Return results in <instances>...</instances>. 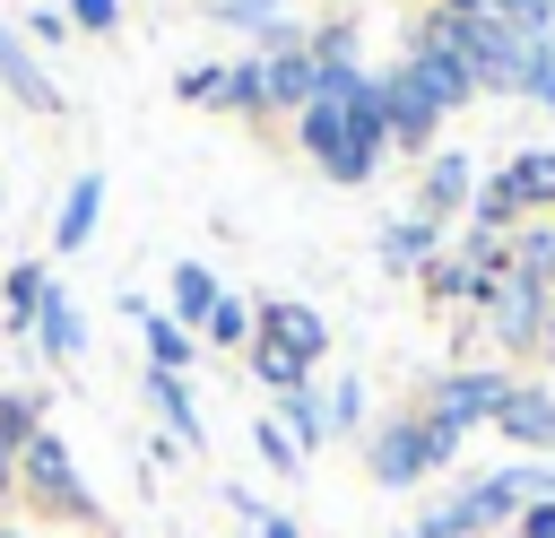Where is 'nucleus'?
I'll use <instances>...</instances> for the list:
<instances>
[{"instance_id":"nucleus-18","label":"nucleus","mask_w":555,"mask_h":538,"mask_svg":"<svg viewBox=\"0 0 555 538\" xmlns=\"http://www.w3.org/2000/svg\"><path fill=\"white\" fill-rule=\"evenodd\" d=\"M95 217H104V174H78L69 200H61V217H52V243H61V252H87Z\"/></svg>"},{"instance_id":"nucleus-22","label":"nucleus","mask_w":555,"mask_h":538,"mask_svg":"<svg viewBox=\"0 0 555 538\" xmlns=\"http://www.w3.org/2000/svg\"><path fill=\"white\" fill-rule=\"evenodd\" d=\"M43 286H52V278H43V260H17V269L0 278V321H9V330H35V304H43Z\"/></svg>"},{"instance_id":"nucleus-32","label":"nucleus","mask_w":555,"mask_h":538,"mask_svg":"<svg viewBox=\"0 0 555 538\" xmlns=\"http://www.w3.org/2000/svg\"><path fill=\"white\" fill-rule=\"evenodd\" d=\"M173 95H182V104H225V61H199V69H182V78H173Z\"/></svg>"},{"instance_id":"nucleus-33","label":"nucleus","mask_w":555,"mask_h":538,"mask_svg":"<svg viewBox=\"0 0 555 538\" xmlns=\"http://www.w3.org/2000/svg\"><path fill=\"white\" fill-rule=\"evenodd\" d=\"M69 26H87V35H113V26H121V0H69Z\"/></svg>"},{"instance_id":"nucleus-36","label":"nucleus","mask_w":555,"mask_h":538,"mask_svg":"<svg viewBox=\"0 0 555 538\" xmlns=\"http://www.w3.org/2000/svg\"><path fill=\"white\" fill-rule=\"evenodd\" d=\"M512 538H555V503H529V512L512 521Z\"/></svg>"},{"instance_id":"nucleus-23","label":"nucleus","mask_w":555,"mask_h":538,"mask_svg":"<svg viewBox=\"0 0 555 538\" xmlns=\"http://www.w3.org/2000/svg\"><path fill=\"white\" fill-rule=\"evenodd\" d=\"M243 356H251V382H260V390H278V399H286V390H312V382H304V373H312L304 356H286V347H269V338H251Z\"/></svg>"},{"instance_id":"nucleus-41","label":"nucleus","mask_w":555,"mask_h":538,"mask_svg":"<svg viewBox=\"0 0 555 538\" xmlns=\"http://www.w3.org/2000/svg\"><path fill=\"white\" fill-rule=\"evenodd\" d=\"M399 538H416V529H399Z\"/></svg>"},{"instance_id":"nucleus-19","label":"nucleus","mask_w":555,"mask_h":538,"mask_svg":"<svg viewBox=\"0 0 555 538\" xmlns=\"http://www.w3.org/2000/svg\"><path fill=\"white\" fill-rule=\"evenodd\" d=\"M139 390H147V408L173 425V443H208V425H199V408H191V390H182V373H139Z\"/></svg>"},{"instance_id":"nucleus-3","label":"nucleus","mask_w":555,"mask_h":538,"mask_svg":"<svg viewBox=\"0 0 555 538\" xmlns=\"http://www.w3.org/2000/svg\"><path fill=\"white\" fill-rule=\"evenodd\" d=\"M503 399H512V373H503V364H451V373H434V382H425V417H442L451 434L494 425V417H503Z\"/></svg>"},{"instance_id":"nucleus-42","label":"nucleus","mask_w":555,"mask_h":538,"mask_svg":"<svg viewBox=\"0 0 555 538\" xmlns=\"http://www.w3.org/2000/svg\"><path fill=\"white\" fill-rule=\"evenodd\" d=\"M503 538H512V529H503Z\"/></svg>"},{"instance_id":"nucleus-16","label":"nucleus","mask_w":555,"mask_h":538,"mask_svg":"<svg viewBox=\"0 0 555 538\" xmlns=\"http://www.w3.org/2000/svg\"><path fill=\"white\" fill-rule=\"evenodd\" d=\"M382 104H390V148H425V139L442 130V113L408 87V69H390V78H382Z\"/></svg>"},{"instance_id":"nucleus-39","label":"nucleus","mask_w":555,"mask_h":538,"mask_svg":"<svg viewBox=\"0 0 555 538\" xmlns=\"http://www.w3.org/2000/svg\"><path fill=\"white\" fill-rule=\"evenodd\" d=\"M416 9H451V17H486V0H416Z\"/></svg>"},{"instance_id":"nucleus-6","label":"nucleus","mask_w":555,"mask_h":538,"mask_svg":"<svg viewBox=\"0 0 555 538\" xmlns=\"http://www.w3.org/2000/svg\"><path fill=\"white\" fill-rule=\"evenodd\" d=\"M0 87H9V104H26V113H61V87H52V69L35 61V43H26L17 26H0Z\"/></svg>"},{"instance_id":"nucleus-4","label":"nucleus","mask_w":555,"mask_h":538,"mask_svg":"<svg viewBox=\"0 0 555 538\" xmlns=\"http://www.w3.org/2000/svg\"><path fill=\"white\" fill-rule=\"evenodd\" d=\"M529 52H538V35H520V26H503V17H477V26H468V78H477V95H520Z\"/></svg>"},{"instance_id":"nucleus-13","label":"nucleus","mask_w":555,"mask_h":538,"mask_svg":"<svg viewBox=\"0 0 555 538\" xmlns=\"http://www.w3.org/2000/svg\"><path fill=\"white\" fill-rule=\"evenodd\" d=\"M520 451H555V390H538V382H512V399H503V417H494Z\"/></svg>"},{"instance_id":"nucleus-38","label":"nucleus","mask_w":555,"mask_h":538,"mask_svg":"<svg viewBox=\"0 0 555 538\" xmlns=\"http://www.w3.org/2000/svg\"><path fill=\"white\" fill-rule=\"evenodd\" d=\"M9 495H17V451L0 443V503H9Z\"/></svg>"},{"instance_id":"nucleus-30","label":"nucleus","mask_w":555,"mask_h":538,"mask_svg":"<svg viewBox=\"0 0 555 538\" xmlns=\"http://www.w3.org/2000/svg\"><path fill=\"white\" fill-rule=\"evenodd\" d=\"M225 113H269V95H260V61H225Z\"/></svg>"},{"instance_id":"nucleus-14","label":"nucleus","mask_w":555,"mask_h":538,"mask_svg":"<svg viewBox=\"0 0 555 538\" xmlns=\"http://www.w3.org/2000/svg\"><path fill=\"white\" fill-rule=\"evenodd\" d=\"M460 512H477V521H486V538H494V529H512V521L529 512V495H520V477H512V469H486V477H468V486H460Z\"/></svg>"},{"instance_id":"nucleus-35","label":"nucleus","mask_w":555,"mask_h":538,"mask_svg":"<svg viewBox=\"0 0 555 538\" xmlns=\"http://www.w3.org/2000/svg\"><path fill=\"white\" fill-rule=\"evenodd\" d=\"M61 35H69V9H35L26 17V43H61Z\"/></svg>"},{"instance_id":"nucleus-26","label":"nucleus","mask_w":555,"mask_h":538,"mask_svg":"<svg viewBox=\"0 0 555 538\" xmlns=\"http://www.w3.org/2000/svg\"><path fill=\"white\" fill-rule=\"evenodd\" d=\"M35 434H43V399H35V390H0V443L26 451Z\"/></svg>"},{"instance_id":"nucleus-28","label":"nucleus","mask_w":555,"mask_h":538,"mask_svg":"<svg viewBox=\"0 0 555 538\" xmlns=\"http://www.w3.org/2000/svg\"><path fill=\"white\" fill-rule=\"evenodd\" d=\"M321 417H330V443H338V434H356V425H364V382H356V373H338V382L321 390Z\"/></svg>"},{"instance_id":"nucleus-11","label":"nucleus","mask_w":555,"mask_h":538,"mask_svg":"<svg viewBox=\"0 0 555 538\" xmlns=\"http://www.w3.org/2000/svg\"><path fill=\"white\" fill-rule=\"evenodd\" d=\"M373 252H382V269H399V278H425V269L442 260V226H434V217H390Z\"/></svg>"},{"instance_id":"nucleus-31","label":"nucleus","mask_w":555,"mask_h":538,"mask_svg":"<svg viewBox=\"0 0 555 538\" xmlns=\"http://www.w3.org/2000/svg\"><path fill=\"white\" fill-rule=\"evenodd\" d=\"M416 538H486V521H477V512H460V495H451V503H434V512L416 521Z\"/></svg>"},{"instance_id":"nucleus-8","label":"nucleus","mask_w":555,"mask_h":538,"mask_svg":"<svg viewBox=\"0 0 555 538\" xmlns=\"http://www.w3.org/2000/svg\"><path fill=\"white\" fill-rule=\"evenodd\" d=\"M494 278H503V260H477V252H442V260H434L416 286H425L434 304H468V312H477V304L494 295Z\"/></svg>"},{"instance_id":"nucleus-37","label":"nucleus","mask_w":555,"mask_h":538,"mask_svg":"<svg viewBox=\"0 0 555 538\" xmlns=\"http://www.w3.org/2000/svg\"><path fill=\"white\" fill-rule=\"evenodd\" d=\"M260 538H304V529H295L286 512H260Z\"/></svg>"},{"instance_id":"nucleus-5","label":"nucleus","mask_w":555,"mask_h":538,"mask_svg":"<svg viewBox=\"0 0 555 538\" xmlns=\"http://www.w3.org/2000/svg\"><path fill=\"white\" fill-rule=\"evenodd\" d=\"M251 312H260L251 338H269V347H286V356H304V364L330 347V321H321L312 304H295V295H269V304H251Z\"/></svg>"},{"instance_id":"nucleus-20","label":"nucleus","mask_w":555,"mask_h":538,"mask_svg":"<svg viewBox=\"0 0 555 538\" xmlns=\"http://www.w3.org/2000/svg\"><path fill=\"white\" fill-rule=\"evenodd\" d=\"M217 295H225V286H217V269H208V260H182V269H173V321H182L191 338L208 330V312H217Z\"/></svg>"},{"instance_id":"nucleus-10","label":"nucleus","mask_w":555,"mask_h":538,"mask_svg":"<svg viewBox=\"0 0 555 538\" xmlns=\"http://www.w3.org/2000/svg\"><path fill=\"white\" fill-rule=\"evenodd\" d=\"M494 191H503L520 217H555V148H520V156L494 174Z\"/></svg>"},{"instance_id":"nucleus-24","label":"nucleus","mask_w":555,"mask_h":538,"mask_svg":"<svg viewBox=\"0 0 555 538\" xmlns=\"http://www.w3.org/2000/svg\"><path fill=\"white\" fill-rule=\"evenodd\" d=\"M191 356H199V338H191L173 312H147V364H156V373H182Z\"/></svg>"},{"instance_id":"nucleus-40","label":"nucleus","mask_w":555,"mask_h":538,"mask_svg":"<svg viewBox=\"0 0 555 538\" xmlns=\"http://www.w3.org/2000/svg\"><path fill=\"white\" fill-rule=\"evenodd\" d=\"M0 538H26V529H9V521H0Z\"/></svg>"},{"instance_id":"nucleus-12","label":"nucleus","mask_w":555,"mask_h":538,"mask_svg":"<svg viewBox=\"0 0 555 538\" xmlns=\"http://www.w3.org/2000/svg\"><path fill=\"white\" fill-rule=\"evenodd\" d=\"M312 43H278V52H260V95L269 104H286V113H304L312 104Z\"/></svg>"},{"instance_id":"nucleus-15","label":"nucleus","mask_w":555,"mask_h":538,"mask_svg":"<svg viewBox=\"0 0 555 538\" xmlns=\"http://www.w3.org/2000/svg\"><path fill=\"white\" fill-rule=\"evenodd\" d=\"M503 269L555 295V217H520V226H512V243H503Z\"/></svg>"},{"instance_id":"nucleus-25","label":"nucleus","mask_w":555,"mask_h":538,"mask_svg":"<svg viewBox=\"0 0 555 538\" xmlns=\"http://www.w3.org/2000/svg\"><path fill=\"white\" fill-rule=\"evenodd\" d=\"M278 425L295 434V451H312V443H330V417H321V390H286V399H278Z\"/></svg>"},{"instance_id":"nucleus-2","label":"nucleus","mask_w":555,"mask_h":538,"mask_svg":"<svg viewBox=\"0 0 555 538\" xmlns=\"http://www.w3.org/2000/svg\"><path fill=\"white\" fill-rule=\"evenodd\" d=\"M477 338H494V347H512V356L546 347V338H555V295L503 269V278H494V295L477 304Z\"/></svg>"},{"instance_id":"nucleus-9","label":"nucleus","mask_w":555,"mask_h":538,"mask_svg":"<svg viewBox=\"0 0 555 538\" xmlns=\"http://www.w3.org/2000/svg\"><path fill=\"white\" fill-rule=\"evenodd\" d=\"M468 200H477V165H468L460 148H442V156L425 165V182H416V217H434V226H442V217H460Z\"/></svg>"},{"instance_id":"nucleus-1","label":"nucleus","mask_w":555,"mask_h":538,"mask_svg":"<svg viewBox=\"0 0 555 538\" xmlns=\"http://www.w3.org/2000/svg\"><path fill=\"white\" fill-rule=\"evenodd\" d=\"M460 451V434L442 425V417H425V408H408V417H390L382 434H373V451H364V469H373V486H416L425 469H442Z\"/></svg>"},{"instance_id":"nucleus-29","label":"nucleus","mask_w":555,"mask_h":538,"mask_svg":"<svg viewBox=\"0 0 555 538\" xmlns=\"http://www.w3.org/2000/svg\"><path fill=\"white\" fill-rule=\"evenodd\" d=\"M251 451H260L278 477H295V469H304V451H295V434H286L278 417H260V425H251Z\"/></svg>"},{"instance_id":"nucleus-17","label":"nucleus","mask_w":555,"mask_h":538,"mask_svg":"<svg viewBox=\"0 0 555 538\" xmlns=\"http://www.w3.org/2000/svg\"><path fill=\"white\" fill-rule=\"evenodd\" d=\"M35 347H43V356H78V347H87V312L69 304V286H43V304H35Z\"/></svg>"},{"instance_id":"nucleus-34","label":"nucleus","mask_w":555,"mask_h":538,"mask_svg":"<svg viewBox=\"0 0 555 538\" xmlns=\"http://www.w3.org/2000/svg\"><path fill=\"white\" fill-rule=\"evenodd\" d=\"M512 477H520V495H529V503H555V451H546V460H529V469H512Z\"/></svg>"},{"instance_id":"nucleus-7","label":"nucleus","mask_w":555,"mask_h":538,"mask_svg":"<svg viewBox=\"0 0 555 538\" xmlns=\"http://www.w3.org/2000/svg\"><path fill=\"white\" fill-rule=\"evenodd\" d=\"M399 69H408V87H416V95H425L442 121H451L460 104H477V78H468V61H451V52H408Z\"/></svg>"},{"instance_id":"nucleus-27","label":"nucleus","mask_w":555,"mask_h":538,"mask_svg":"<svg viewBox=\"0 0 555 538\" xmlns=\"http://www.w3.org/2000/svg\"><path fill=\"white\" fill-rule=\"evenodd\" d=\"M251 330H260V312H251L243 295H217V312H208V347H251Z\"/></svg>"},{"instance_id":"nucleus-21","label":"nucleus","mask_w":555,"mask_h":538,"mask_svg":"<svg viewBox=\"0 0 555 538\" xmlns=\"http://www.w3.org/2000/svg\"><path fill=\"white\" fill-rule=\"evenodd\" d=\"M217 17H225V26H243V35H260V52L304 43V26H286V9H278V0H217Z\"/></svg>"}]
</instances>
